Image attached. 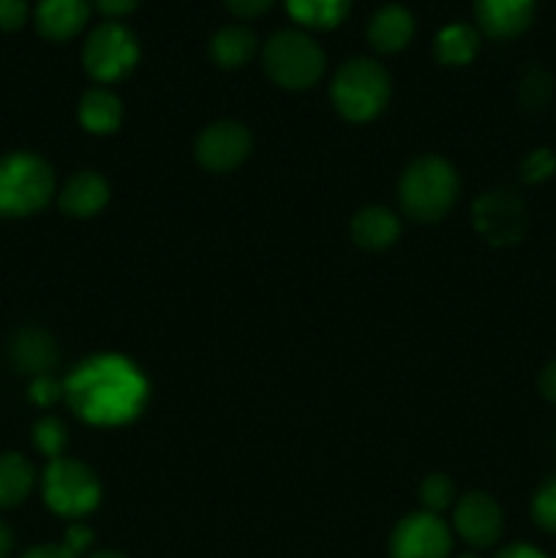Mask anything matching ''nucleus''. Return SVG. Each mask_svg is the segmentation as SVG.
<instances>
[{
    "instance_id": "1",
    "label": "nucleus",
    "mask_w": 556,
    "mask_h": 558,
    "mask_svg": "<svg viewBox=\"0 0 556 558\" xmlns=\"http://www.w3.org/2000/svg\"><path fill=\"white\" fill-rule=\"evenodd\" d=\"M63 398L85 423L123 425L145 407L147 379L120 354H96L71 371L63 381Z\"/></svg>"
},
{
    "instance_id": "2",
    "label": "nucleus",
    "mask_w": 556,
    "mask_h": 558,
    "mask_svg": "<svg viewBox=\"0 0 556 558\" xmlns=\"http://www.w3.org/2000/svg\"><path fill=\"white\" fill-rule=\"evenodd\" d=\"M401 207L414 221H439L458 196L456 169L436 156L412 161L398 185Z\"/></svg>"
},
{
    "instance_id": "3",
    "label": "nucleus",
    "mask_w": 556,
    "mask_h": 558,
    "mask_svg": "<svg viewBox=\"0 0 556 558\" xmlns=\"http://www.w3.org/2000/svg\"><path fill=\"white\" fill-rule=\"evenodd\" d=\"M333 107L347 120L363 123L376 118L390 98V76L376 60L354 58L338 69L330 85Z\"/></svg>"
},
{
    "instance_id": "4",
    "label": "nucleus",
    "mask_w": 556,
    "mask_h": 558,
    "mask_svg": "<svg viewBox=\"0 0 556 558\" xmlns=\"http://www.w3.org/2000/svg\"><path fill=\"white\" fill-rule=\"evenodd\" d=\"M52 169L44 158L33 153H11L0 158V216H31L52 199Z\"/></svg>"
},
{
    "instance_id": "5",
    "label": "nucleus",
    "mask_w": 556,
    "mask_h": 558,
    "mask_svg": "<svg viewBox=\"0 0 556 558\" xmlns=\"http://www.w3.org/2000/svg\"><path fill=\"white\" fill-rule=\"evenodd\" d=\"M265 71L287 90H305L316 85L325 71V52L311 36L300 31H278L265 44Z\"/></svg>"
},
{
    "instance_id": "6",
    "label": "nucleus",
    "mask_w": 556,
    "mask_h": 558,
    "mask_svg": "<svg viewBox=\"0 0 556 558\" xmlns=\"http://www.w3.org/2000/svg\"><path fill=\"white\" fill-rule=\"evenodd\" d=\"M44 501L60 518H85L101 501V485L85 463L74 458H55L49 461L41 480Z\"/></svg>"
},
{
    "instance_id": "7",
    "label": "nucleus",
    "mask_w": 556,
    "mask_h": 558,
    "mask_svg": "<svg viewBox=\"0 0 556 558\" xmlns=\"http://www.w3.org/2000/svg\"><path fill=\"white\" fill-rule=\"evenodd\" d=\"M136 60H140V44H136L134 33L118 22L98 25L87 36L85 52H82L87 74L98 82L120 80L134 69Z\"/></svg>"
},
{
    "instance_id": "8",
    "label": "nucleus",
    "mask_w": 556,
    "mask_h": 558,
    "mask_svg": "<svg viewBox=\"0 0 556 558\" xmlns=\"http://www.w3.org/2000/svg\"><path fill=\"white\" fill-rule=\"evenodd\" d=\"M450 532L434 512H414L396 526L390 537V558H447Z\"/></svg>"
},
{
    "instance_id": "9",
    "label": "nucleus",
    "mask_w": 556,
    "mask_h": 558,
    "mask_svg": "<svg viewBox=\"0 0 556 558\" xmlns=\"http://www.w3.org/2000/svg\"><path fill=\"white\" fill-rule=\"evenodd\" d=\"M251 150V134L245 125L234 120H221V123L207 125L196 140V161L207 172H229L240 167Z\"/></svg>"
},
{
    "instance_id": "10",
    "label": "nucleus",
    "mask_w": 556,
    "mask_h": 558,
    "mask_svg": "<svg viewBox=\"0 0 556 558\" xmlns=\"http://www.w3.org/2000/svg\"><path fill=\"white\" fill-rule=\"evenodd\" d=\"M452 526L472 548H491L501 537V510L488 494H467L456 505Z\"/></svg>"
},
{
    "instance_id": "11",
    "label": "nucleus",
    "mask_w": 556,
    "mask_h": 558,
    "mask_svg": "<svg viewBox=\"0 0 556 558\" xmlns=\"http://www.w3.org/2000/svg\"><path fill=\"white\" fill-rule=\"evenodd\" d=\"M474 223L491 243H512L523 232V205L510 191H488L474 205Z\"/></svg>"
},
{
    "instance_id": "12",
    "label": "nucleus",
    "mask_w": 556,
    "mask_h": 558,
    "mask_svg": "<svg viewBox=\"0 0 556 558\" xmlns=\"http://www.w3.org/2000/svg\"><path fill=\"white\" fill-rule=\"evenodd\" d=\"M537 0H474L478 27L491 38L521 36L532 25Z\"/></svg>"
},
{
    "instance_id": "13",
    "label": "nucleus",
    "mask_w": 556,
    "mask_h": 558,
    "mask_svg": "<svg viewBox=\"0 0 556 558\" xmlns=\"http://www.w3.org/2000/svg\"><path fill=\"white\" fill-rule=\"evenodd\" d=\"M87 16V0H41L36 9V27L49 41H69L85 27Z\"/></svg>"
},
{
    "instance_id": "14",
    "label": "nucleus",
    "mask_w": 556,
    "mask_h": 558,
    "mask_svg": "<svg viewBox=\"0 0 556 558\" xmlns=\"http://www.w3.org/2000/svg\"><path fill=\"white\" fill-rule=\"evenodd\" d=\"M414 36V20L403 5L387 3L371 16L368 22V41L376 52H401Z\"/></svg>"
},
{
    "instance_id": "15",
    "label": "nucleus",
    "mask_w": 556,
    "mask_h": 558,
    "mask_svg": "<svg viewBox=\"0 0 556 558\" xmlns=\"http://www.w3.org/2000/svg\"><path fill=\"white\" fill-rule=\"evenodd\" d=\"M109 185L96 172H76L60 191V207L74 218H90L107 205Z\"/></svg>"
},
{
    "instance_id": "16",
    "label": "nucleus",
    "mask_w": 556,
    "mask_h": 558,
    "mask_svg": "<svg viewBox=\"0 0 556 558\" xmlns=\"http://www.w3.org/2000/svg\"><path fill=\"white\" fill-rule=\"evenodd\" d=\"M401 234V223L387 207H363L352 218V238L354 243L368 251H382L392 245Z\"/></svg>"
},
{
    "instance_id": "17",
    "label": "nucleus",
    "mask_w": 556,
    "mask_h": 558,
    "mask_svg": "<svg viewBox=\"0 0 556 558\" xmlns=\"http://www.w3.org/2000/svg\"><path fill=\"white\" fill-rule=\"evenodd\" d=\"M123 120V104L114 93L96 87L87 90L80 101V123L90 134H112Z\"/></svg>"
},
{
    "instance_id": "18",
    "label": "nucleus",
    "mask_w": 556,
    "mask_h": 558,
    "mask_svg": "<svg viewBox=\"0 0 556 558\" xmlns=\"http://www.w3.org/2000/svg\"><path fill=\"white\" fill-rule=\"evenodd\" d=\"M256 52V36L243 25H229L213 36L210 58L221 69H240L249 63Z\"/></svg>"
},
{
    "instance_id": "19",
    "label": "nucleus",
    "mask_w": 556,
    "mask_h": 558,
    "mask_svg": "<svg viewBox=\"0 0 556 558\" xmlns=\"http://www.w3.org/2000/svg\"><path fill=\"white\" fill-rule=\"evenodd\" d=\"M352 0H287V11L294 22L311 31H330L349 16Z\"/></svg>"
},
{
    "instance_id": "20",
    "label": "nucleus",
    "mask_w": 556,
    "mask_h": 558,
    "mask_svg": "<svg viewBox=\"0 0 556 558\" xmlns=\"http://www.w3.org/2000/svg\"><path fill=\"white\" fill-rule=\"evenodd\" d=\"M33 474L31 461L20 452H3L0 456V507H16L27 499L33 488Z\"/></svg>"
},
{
    "instance_id": "21",
    "label": "nucleus",
    "mask_w": 556,
    "mask_h": 558,
    "mask_svg": "<svg viewBox=\"0 0 556 558\" xmlns=\"http://www.w3.org/2000/svg\"><path fill=\"white\" fill-rule=\"evenodd\" d=\"M480 49V36L472 25H447L442 27L434 41L436 60L445 65L472 63Z\"/></svg>"
},
{
    "instance_id": "22",
    "label": "nucleus",
    "mask_w": 556,
    "mask_h": 558,
    "mask_svg": "<svg viewBox=\"0 0 556 558\" xmlns=\"http://www.w3.org/2000/svg\"><path fill=\"white\" fill-rule=\"evenodd\" d=\"M11 352H14V363L27 374L44 376L55 365V347L44 332H22Z\"/></svg>"
},
{
    "instance_id": "23",
    "label": "nucleus",
    "mask_w": 556,
    "mask_h": 558,
    "mask_svg": "<svg viewBox=\"0 0 556 558\" xmlns=\"http://www.w3.org/2000/svg\"><path fill=\"white\" fill-rule=\"evenodd\" d=\"M65 441H69V434H65V425L60 423L58 417H41L36 425H33V445L41 456H47L49 461L63 456Z\"/></svg>"
},
{
    "instance_id": "24",
    "label": "nucleus",
    "mask_w": 556,
    "mask_h": 558,
    "mask_svg": "<svg viewBox=\"0 0 556 558\" xmlns=\"http://www.w3.org/2000/svg\"><path fill=\"white\" fill-rule=\"evenodd\" d=\"M452 494H456V488H452L445 474H431V477H425L423 488H420V501H423L425 512L436 515V512L447 510L452 505Z\"/></svg>"
},
{
    "instance_id": "25",
    "label": "nucleus",
    "mask_w": 556,
    "mask_h": 558,
    "mask_svg": "<svg viewBox=\"0 0 556 558\" xmlns=\"http://www.w3.org/2000/svg\"><path fill=\"white\" fill-rule=\"evenodd\" d=\"M532 515L540 529L556 534V477L548 480V483L537 490V496H534L532 501Z\"/></svg>"
},
{
    "instance_id": "26",
    "label": "nucleus",
    "mask_w": 556,
    "mask_h": 558,
    "mask_svg": "<svg viewBox=\"0 0 556 558\" xmlns=\"http://www.w3.org/2000/svg\"><path fill=\"white\" fill-rule=\"evenodd\" d=\"M554 172L556 158L551 150H534L521 167V178L527 180V183H543V180H548Z\"/></svg>"
},
{
    "instance_id": "27",
    "label": "nucleus",
    "mask_w": 556,
    "mask_h": 558,
    "mask_svg": "<svg viewBox=\"0 0 556 558\" xmlns=\"http://www.w3.org/2000/svg\"><path fill=\"white\" fill-rule=\"evenodd\" d=\"M27 22L25 0H0V31H20Z\"/></svg>"
},
{
    "instance_id": "28",
    "label": "nucleus",
    "mask_w": 556,
    "mask_h": 558,
    "mask_svg": "<svg viewBox=\"0 0 556 558\" xmlns=\"http://www.w3.org/2000/svg\"><path fill=\"white\" fill-rule=\"evenodd\" d=\"M63 396V385H58L55 379H49L47 374L36 376L31 385V398L38 403V407H52L58 398Z\"/></svg>"
},
{
    "instance_id": "29",
    "label": "nucleus",
    "mask_w": 556,
    "mask_h": 558,
    "mask_svg": "<svg viewBox=\"0 0 556 558\" xmlns=\"http://www.w3.org/2000/svg\"><path fill=\"white\" fill-rule=\"evenodd\" d=\"M276 0H227V9L240 20H254V16L267 14Z\"/></svg>"
},
{
    "instance_id": "30",
    "label": "nucleus",
    "mask_w": 556,
    "mask_h": 558,
    "mask_svg": "<svg viewBox=\"0 0 556 558\" xmlns=\"http://www.w3.org/2000/svg\"><path fill=\"white\" fill-rule=\"evenodd\" d=\"M22 558H80V554L63 539L60 545H38V548H31Z\"/></svg>"
},
{
    "instance_id": "31",
    "label": "nucleus",
    "mask_w": 556,
    "mask_h": 558,
    "mask_svg": "<svg viewBox=\"0 0 556 558\" xmlns=\"http://www.w3.org/2000/svg\"><path fill=\"white\" fill-rule=\"evenodd\" d=\"M140 5V0H96V9L107 16H125Z\"/></svg>"
},
{
    "instance_id": "32",
    "label": "nucleus",
    "mask_w": 556,
    "mask_h": 558,
    "mask_svg": "<svg viewBox=\"0 0 556 558\" xmlns=\"http://www.w3.org/2000/svg\"><path fill=\"white\" fill-rule=\"evenodd\" d=\"M537 387L540 392H543V398H548L551 403H556V360H551V363L545 365L543 374H540L537 379Z\"/></svg>"
},
{
    "instance_id": "33",
    "label": "nucleus",
    "mask_w": 556,
    "mask_h": 558,
    "mask_svg": "<svg viewBox=\"0 0 556 558\" xmlns=\"http://www.w3.org/2000/svg\"><path fill=\"white\" fill-rule=\"evenodd\" d=\"M494 558H548V556H545L543 550L532 548V545L516 543V545H507V548H501Z\"/></svg>"
},
{
    "instance_id": "34",
    "label": "nucleus",
    "mask_w": 556,
    "mask_h": 558,
    "mask_svg": "<svg viewBox=\"0 0 556 558\" xmlns=\"http://www.w3.org/2000/svg\"><path fill=\"white\" fill-rule=\"evenodd\" d=\"M9 550H11V532L5 529V523L0 521V558L9 556Z\"/></svg>"
},
{
    "instance_id": "35",
    "label": "nucleus",
    "mask_w": 556,
    "mask_h": 558,
    "mask_svg": "<svg viewBox=\"0 0 556 558\" xmlns=\"http://www.w3.org/2000/svg\"><path fill=\"white\" fill-rule=\"evenodd\" d=\"M90 558H125L123 554H118V550H101V554L90 556Z\"/></svg>"
},
{
    "instance_id": "36",
    "label": "nucleus",
    "mask_w": 556,
    "mask_h": 558,
    "mask_svg": "<svg viewBox=\"0 0 556 558\" xmlns=\"http://www.w3.org/2000/svg\"><path fill=\"white\" fill-rule=\"evenodd\" d=\"M458 558H478V556H458Z\"/></svg>"
}]
</instances>
